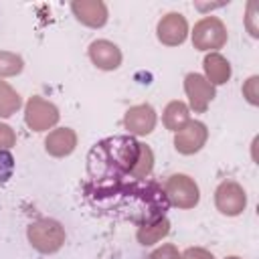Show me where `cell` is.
Returning a JSON list of instances; mask_svg holds the SVG:
<instances>
[{"label":"cell","mask_w":259,"mask_h":259,"mask_svg":"<svg viewBox=\"0 0 259 259\" xmlns=\"http://www.w3.org/2000/svg\"><path fill=\"white\" fill-rule=\"evenodd\" d=\"M204 71L208 75V83L210 85H221V83H227L229 77H231V67H229V61L225 57H221L219 53H210L204 57Z\"/></svg>","instance_id":"15"},{"label":"cell","mask_w":259,"mask_h":259,"mask_svg":"<svg viewBox=\"0 0 259 259\" xmlns=\"http://www.w3.org/2000/svg\"><path fill=\"white\" fill-rule=\"evenodd\" d=\"M186 32H188L186 20L178 12H170L158 22V38L168 47H176V45L184 42Z\"/></svg>","instance_id":"10"},{"label":"cell","mask_w":259,"mask_h":259,"mask_svg":"<svg viewBox=\"0 0 259 259\" xmlns=\"http://www.w3.org/2000/svg\"><path fill=\"white\" fill-rule=\"evenodd\" d=\"M214 202H217V208L227 214V217H237L239 212H243L245 204H247V196H245V190L233 182V180H227L223 182L217 192H214Z\"/></svg>","instance_id":"6"},{"label":"cell","mask_w":259,"mask_h":259,"mask_svg":"<svg viewBox=\"0 0 259 259\" xmlns=\"http://www.w3.org/2000/svg\"><path fill=\"white\" fill-rule=\"evenodd\" d=\"M71 10L75 12V16L87 24V26H101L107 20V8L103 2L99 0H81V2H73Z\"/></svg>","instance_id":"13"},{"label":"cell","mask_w":259,"mask_h":259,"mask_svg":"<svg viewBox=\"0 0 259 259\" xmlns=\"http://www.w3.org/2000/svg\"><path fill=\"white\" fill-rule=\"evenodd\" d=\"M188 107L182 101H172L168 103V107L164 109V123L168 130L178 132L180 127H184L188 123Z\"/></svg>","instance_id":"16"},{"label":"cell","mask_w":259,"mask_h":259,"mask_svg":"<svg viewBox=\"0 0 259 259\" xmlns=\"http://www.w3.org/2000/svg\"><path fill=\"white\" fill-rule=\"evenodd\" d=\"M14 132L8 127V125H4V123H0V148H10V146H14Z\"/></svg>","instance_id":"22"},{"label":"cell","mask_w":259,"mask_h":259,"mask_svg":"<svg viewBox=\"0 0 259 259\" xmlns=\"http://www.w3.org/2000/svg\"><path fill=\"white\" fill-rule=\"evenodd\" d=\"M206 125L200 121H188L184 127L176 132L174 144L180 154H194L198 152L206 142Z\"/></svg>","instance_id":"8"},{"label":"cell","mask_w":259,"mask_h":259,"mask_svg":"<svg viewBox=\"0 0 259 259\" xmlns=\"http://www.w3.org/2000/svg\"><path fill=\"white\" fill-rule=\"evenodd\" d=\"M180 259H212V255L204 249H188Z\"/></svg>","instance_id":"23"},{"label":"cell","mask_w":259,"mask_h":259,"mask_svg":"<svg viewBox=\"0 0 259 259\" xmlns=\"http://www.w3.org/2000/svg\"><path fill=\"white\" fill-rule=\"evenodd\" d=\"M168 227H170V223L166 219H162V221H158V223H154L150 227H140L138 241L142 245H152V243H156V241H160L162 237L168 235V231H170Z\"/></svg>","instance_id":"18"},{"label":"cell","mask_w":259,"mask_h":259,"mask_svg":"<svg viewBox=\"0 0 259 259\" xmlns=\"http://www.w3.org/2000/svg\"><path fill=\"white\" fill-rule=\"evenodd\" d=\"M18 107H20V97H18V93H16L6 81H0V117L12 115Z\"/></svg>","instance_id":"17"},{"label":"cell","mask_w":259,"mask_h":259,"mask_svg":"<svg viewBox=\"0 0 259 259\" xmlns=\"http://www.w3.org/2000/svg\"><path fill=\"white\" fill-rule=\"evenodd\" d=\"M164 192H166L168 200L180 208H192L198 202V186L186 174L170 176L166 186H164Z\"/></svg>","instance_id":"5"},{"label":"cell","mask_w":259,"mask_h":259,"mask_svg":"<svg viewBox=\"0 0 259 259\" xmlns=\"http://www.w3.org/2000/svg\"><path fill=\"white\" fill-rule=\"evenodd\" d=\"M150 259H180V255H178V251H176L172 245H164L162 249L154 251V253L150 255Z\"/></svg>","instance_id":"21"},{"label":"cell","mask_w":259,"mask_h":259,"mask_svg":"<svg viewBox=\"0 0 259 259\" xmlns=\"http://www.w3.org/2000/svg\"><path fill=\"white\" fill-rule=\"evenodd\" d=\"M152 162H154V156H152V150L142 144V152H140V160L132 172V178H146L150 172H152Z\"/></svg>","instance_id":"20"},{"label":"cell","mask_w":259,"mask_h":259,"mask_svg":"<svg viewBox=\"0 0 259 259\" xmlns=\"http://www.w3.org/2000/svg\"><path fill=\"white\" fill-rule=\"evenodd\" d=\"M227 259H239V257H227Z\"/></svg>","instance_id":"25"},{"label":"cell","mask_w":259,"mask_h":259,"mask_svg":"<svg viewBox=\"0 0 259 259\" xmlns=\"http://www.w3.org/2000/svg\"><path fill=\"white\" fill-rule=\"evenodd\" d=\"M22 71V59L12 53H0V77H10Z\"/></svg>","instance_id":"19"},{"label":"cell","mask_w":259,"mask_h":259,"mask_svg":"<svg viewBox=\"0 0 259 259\" xmlns=\"http://www.w3.org/2000/svg\"><path fill=\"white\" fill-rule=\"evenodd\" d=\"M83 198L95 214L115 221L150 227L162 219L170 208V200L156 180L150 178H121L113 182H85Z\"/></svg>","instance_id":"1"},{"label":"cell","mask_w":259,"mask_h":259,"mask_svg":"<svg viewBox=\"0 0 259 259\" xmlns=\"http://www.w3.org/2000/svg\"><path fill=\"white\" fill-rule=\"evenodd\" d=\"M59 119V111L53 103L45 101L42 97H32L26 103V123L34 132H45L55 125Z\"/></svg>","instance_id":"7"},{"label":"cell","mask_w":259,"mask_h":259,"mask_svg":"<svg viewBox=\"0 0 259 259\" xmlns=\"http://www.w3.org/2000/svg\"><path fill=\"white\" fill-rule=\"evenodd\" d=\"M75 144H77V136L69 127H61V130L51 132L49 138H47V142H45L47 152L51 156H57V158L71 154L75 150Z\"/></svg>","instance_id":"14"},{"label":"cell","mask_w":259,"mask_h":259,"mask_svg":"<svg viewBox=\"0 0 259 259\" xmlns=\"http://www.w3.org/2000/svg\"><path fill=\"white\" fill-rule=\"evenodd\" d=\"M257 81H259L257 77H251V79L247 81V85H245V89H243V91L247 93V99H249L251 103H257V93H255V89H253V87L257 85Z\"/></svg>","instance_id":"24"},{"label":"cell","mask_w":259,"mask_h":259,"mask_svg":"<svg viewBox=\"0 0 259 259\" xmlns=\"http://www.w3.org/2000/svg\"><path fill=\"white\" fill-rule=\"evenodd\" d=\"M89 57L95 63V67L103 69V71H111L117 69L121 63V53L119 49L109 42V40H95L89 47Z\"/></svg>","instance_id":"12"},{"label":"cell","mask_w":259,"mask_h":259,"mask_svg":"<svg viewBox=\"0 0 259 259\" xmlns=\"http://www.w3.org/2000/svg\"><path fill=\"white\" fill-rule=\"evenodd\" d=\"M123 125H125V130H130V134L146 136L156 125V111L148 103L136 105V107L127 109V113L123 117Z\"/></svg>","instance_id":"11"},{"label":"cell","mask_w":259,"mask_h":259,"mask_svg":"<svg viewBox=\"0 0 259 259\" xmlns=\"http://www.w3.org/2000/svg\"><path fill=\"white\" fill-rule=\"evenodd\" d=\"M142 144L134 136H111L97 142L87 154L89 182H113L132 176Z\"/></svg>","instance_id":"2"},{"label":"cell","mask_w":259,"mask_h":259,"mask_svg":"<svg viewBox=\"0 0 259 259\" xmlns=\"http://www.w3.org/2000/svg\"><path fill=\"white\" fill-rule=\"evenodd\" d=\"M192 42L200 51H214L227 42V28L217 16H206L196 22L192 32Z\"/></svg>","instance_id":"4"},{"label":"cell","mask_w":259,"mask_h":259,"mask_svg":"<svg viewBox=\"0 0 259 259\" xmlns=\"http://www.w3.org/2000/svg\"><path fill=\"white\" fill-rule=\"evenodd\" d=\"M28 241L40 253H55L65 243V229L53 219H40L28 227Z\"/></svg>","instance_id":"3"},{"label":"cell","mask_w":259,"mask_h":259,"mask_svg":"<svg viewBox=\"0 0 259 259\" xmlns=\"http://www.w3.org/2000/svg\"><path fill=\"white\" fill-rule=\"evenodd\" d=\"M184 89H186V95L190 97V105L194 111H204L208 101H212V97H214V87L198 73L186 75Z\"/></svg>","instance_id":"9"}]
</instances>
